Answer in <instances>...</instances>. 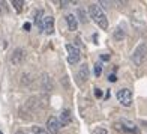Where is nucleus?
Returning <instances> with one entry per match:
<instances>
[{
  "label": "nucleus",
  "mask_w": 147,
  "mask_h": 134,
  "mask_svg": "<svg viewBox=\"0 0 147 134\" xmlns=\"http://www.w3.org/2000/svg\"><path fill=\"white\" fill-rule=\"evenodd\" d=\"M89 12H90V17L93 18V21H95L101 29H108V20H107L105 14H104V11L102 8L99 6L98 3H93L89 6Z\"/></svg>",
  "instance_id": "f257e3e1"
},
{
  "label": "nucleus",
  "mask_w": 147,
  "mask_h": 134,
  "mask_svg": "<svg viewBox=\"0 0 147 134\" xmlns=\"http://www.w3.org/2000/svg\"><path fill=\"white\" fill-rule=\"evenodd\" d=\"M147 59V42H141L132 53V62L135 65H143Z\"/></svg>",
  "instance_id": "f03ea898"
},
{
  "label": "nucleus",
  "mask_w": 147,
  "mask_h": 134,
  "mask_svg": "<svg viewBox=\"0 0 147 134\" xmlns=\"http://www.w3.org/2000/svg\"><path fill=\"white\" fill-rule=\"evenodd\" d=\"M66 50H68V62L71 65H75L80 62V57H81V51L77 45H72V44H68L66 45Z\"/></svg>",
  "instance_id": "7ed1b4c3"
},
{
  "label": "nucleus",
  "mask_w": 147,
  "mask_h": 134,
  "mask_svg": "<svg viewBox=\"0 0 147 134\" xmlns=\"http://www.w3.org/2000/svg\"><path fill=\"white\" fill-rule=\"evenodd\" d=\"M117 99H119V103L122 105L129 107L132 104V92L129 89H120L117 92Z\"/></svg>",
  "instance_id": "20e7f679"
},
{
  "label": "nucleus",
  "mask_w": 147,
  "mask_h": 134,
  "mask_svg": "<svg viewBox=\"0 0 147 134\" xmlns=\"http://www.w3.org/2000/svg\"><path fill=\"white\" fill-rule=\"evenodd\" d=\"M60 128H62V125H60V122H59L57 118L51 116L48 120H47V131H48V133H51V134H59Z\"/></svg>",
  "instance_id": "39448f33"
},
{
  "label": "nucleus",
  "mask_w": 147,
  "mask_h": 134,
  "mask_svg": "<svg viewBox=\"0 0 147 134\" xmlns=\"http://www.w3.org/2000/svg\"><path fill=\"white\" fill-rule=\"evenodd\" d=\"M24 60V50L23 48H17L14 50L11 56V63L12 65H21V62Z\"/></svg>",
  "instance_id": "423d86ee"
},
{
  "label": "nucleus",
  "mask_w": 147,
  "mask_h": 134,
  "mask_svg": "<svg viewBox=\"0 0 147 134\" xmlns=\"http://www.w3.org/2000/svg\"><path fill=\"white\" fill-rule=\"evenodd\" d=\"M44 30L47 35H51V33H54V18L51 15H47L44 18Z\"/></svg>",
  "instance_id": "0eeeda50"
},
{
  "label": "nucleus",
  "mask_w": 147,
  "mask_h": 134,
  "mask_svg": "<svg viewBox=\"0 0 147 134\" xmlns=\"http://www.w3.org/2000/svg\"><path fill=\"white\" fill-rule=\"evenodd\" d=\"M71 120H72L71 110H69V109L62 110V113H60V119H59L60 125H62V127H66V125H69V124H71Z\"/></svg>",
  "instance_id": "6e6552de"
},
{
  "label": "nucleus",
  "mask_w": 147,
  "mask_h": 134,
  "mask_svg": "<svg viewBox=\"0 0 147 134\" xmlns=\"http://www.w3.org/2000/svg\"><path fill=\"white\" fill-rule=\"evenodd\" d=\"M66 23H68V27L71 32H75L78 27V21H77V17L74 14H68L66 15Z\"/></svg>",
  "instance_id": "1a4fd4ad"
},
{
  "label": "nucleus",
  "mask_w": 147,
  "mask_h": 134,
  "mask_svg": "<svg viewBox=\"0 0 147 134\" xmlns=\"http://www.w3.org/2000/svg\"><path fill=\"white\" fill-rule=\"evenodd\" d=\"M78 78L81 80V82H87V78H89V66L83 63L81 66H80V69H78Z\"/></svg>",
  "instance_id": "9d476101"
},
{
  "label": "nucleus",
  "mask_w": 147,
  "mask_h": 134,
  "mask_svg": "<svg viewBox=\"0 0 147 134\" xmlns=\"http://www.w3.org/2000/svg\"><path fill=\"white\" fill-rule=\"evenodd\" d=\"M11 3H12V6L15 8V11H17V12H21V9H23V5H24L23 0H12Z\"/></svg>",
  "instance_id": "9b49d317"
},
{
  "label": "nucleus",
  "mask_w": 147,
  "mask_h": 134,
  "mask_svg": "<svg viewBox=\"0 0 147 134\" xmlns=\"http://www.w3.org/2000/svg\"><path fill=\"white\" fill-rule=\"evenodd\" d=\"M41 17H42V11L39 9V11H38V15H36V18H35V23H36V26H38V29H44V24H42Z\"/></svg>",
  "instance_id": "f8f14e48"
},
{
  "label": "nucleus",
  "mask_w": 147,
  "mask_h": 134,
  "mask_svg": "<svg viewBox=\"0 0 147 134\" xmlns=\"http://www.w3.org/2000/svg\"><path fill=\"white\" fill-rule=\"evenodd\" d=\"M32 134H48V131L44 130L42 127H32Z\"/></svg>",
  "instance_id": "ddd939ff"
},
{
  "label": "nucleus",
  "mask_w": 147,
  "mask_h": 134,
  "mask_svg": "<svg viewBox=\"0 0 147 134\" xmlns=\"http://www.w3.org/2000/svg\"><path fill=\"white\" fill-rule=\"evenodd\" d=\"M114 38L117 39V41H122V39L125 38V32L120 29V27H117L116 29V32H114Z\"/></svg>",
  "instance_id": "4468645a"
},
{
  "label": "nucleus",
  "mask_w": 147,
  "mask_h": 134,
  "mask_svg": "<svg viewBox=\"0 0 147 134\" xmlns=\"http://www.w3.org/2000/svg\"><path fill=\"white\" fill-rule=\"evenodd\" d=\"M93 72H95L96 77H99V76L102 74V63L101 62H96L95 63V69H93Z\"/></svg>",
  "instance_id": "2eb2a0df"
},
{
  "label": "nucleus",
  "mask_w": 147,
  "mask_h": 134,
  "mask_svg": "<svg viewBox=\"0 0 147 134\" xmlns=\"http://www.w3.org/2000/svg\"><path fill=\"white\" fill-rule=\"evenodd\" d=\"M93 134H107V130L105 128H98L93 131Z\"/></svg>",
  "instance_id": "dca6fc26"
},
{
  "label": "nucleus",
  "mask_w": 147,
  "mask_h": 134,
  "mask_svg": "<svg viewBox=\"0 0 147 134\" xmlns=\"http://www.w3.org/2000/svg\"><path fill=\"white\" fill-rule=\"evenodd\" d=\"M95 97H96V98H101V97H102V90L99 89V88L95 89Z\"/></svg>",
  "instance_id": "f3484780"
},
{
  "label": "nucleus",
  "mask_w": 147,
  "mask_h": 134,
  "mask_svg": "<svg viewBox=\"0 0 147 134\" xmlns=\"http://www.w3.org/2000/svg\"><path fill=\"white\" fill-rule=\"evenodd\" d=\"M108 80H110L111 83H114V82H117V77L114 74H111V76H108Z\"/></svg>",
  "instance_id": "a211bd4d"
},
{
  "label": "nucleus",
  "mask_w": 147,
  "mask_h": 134,
  "mask_svg": "<svg viewBox=\"0 0 147 134\" xmlns=\"http://www.w3.org/2000/svg\"><path fill=\"white\" fill-rule=\"evenodd\" d=\"M30 27H32L30 23H24V26H23V29H24L26 32H29V30H30Z\"/></svg>",
  "instance_id": "6ab92c4d"
},
{
  "label": "nucleus",
  "mask_w": 147,
  "mask_h": 134,
  "mask_svg": "<svg viewBox=\"0 0 147 134\" xmlns=\"http://www.w3.org/2000/svg\"><path fill=\"white\" fill-rule=\"evenodd\" d=\"M101 59H102V60H108V59H110V56H108V54H102V56H101Z\"/></svg>",
  "instance_id": "aec40b11"
},
{
  "label": "nucleus",
  "mask_w": 147,
  "mask_h": 134,
  "mask_svg": "<svg viewBox=\"0 0 147 134\" xmlns=\"http://www.w3.org/2000/svg\"><path fill=\"white\" fill-rule=\"evenodd\" d=\"M18 134H26V133H18Z\"/></svg>",
  "instance_id": "412c9836"
},
{
  "label": "nucleus",
  "mask_w": 147,
  "mask_h": 134,
  "mask_svg": "<svg viewBox=\"0 0 147 134\" xmlns=\"http://www.w3.org/2000/svg\"><path fill=\"white\" fill-rule=\"evenodd\" d=\"M0 134H3V133H2V131H0Z\"/></svg>",
  "instance_id": "4be33fe9"
}]
</instances>
